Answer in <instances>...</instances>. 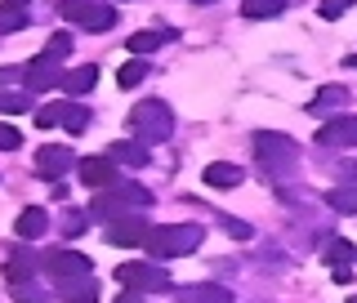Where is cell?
Masks as SVG:
<instances>
[{"label":"cell","mask_w":357,"mask_h":303,"mask_svg":"<svg viewBox=\"0 0 357 303\" xmlns=\"http://www.w3.org/2000/svg\"><path fill=\"white\" fill-rule=\"evenodd\" d=\"M22 27H27V14L14 5H0V31H22Z\"/></svg>","instance_id":"26"},{"label":"cell","mask_w":357,"mask_h":303,"mask_svg":"<svg viewBox=\"0 0 357 303\" xmlns=\"http://www.w3.org/2000/svg\"><path fill=\"white\" fill-rule=\"evenodd\" d=\"M5 5H14V9H22V5H27V0H5Z\"/></svg>","instance_id":"35"},{"label":"cell","mask_w":357,"mask_h":303,"mask_svg":"<svg viewBox=\"0 0 357 303\" xmlns=\"http://www.w3.org/2000/svg\"><path fill=\"white\" fill-rule=\"evenodd\" d=\"M76 174H81L85 187H112V183H121V178H116V161H112V156H85V161L76 165Z\"/></svg>","instance_id":"9"},{"label":"cell","mask_w":357,"mask_h":303,"mask_svg":"<svg viewBox=\"0 0 357 303\" xmlns=\"http://www.w3.org/2000/svg\"><path fill=\"white\" fill-rule=\"evenodd\" d=\"M340 174H344V183H357V161H344Z\"/></svg>","instance_id":"34"},{"label":"cell","mask_w":357,"mask_h":303,"mask_svg":"<svg viewBox=\"0 0 357 303\" xmlns=\"http://www.w3.org/2000/svg\"><path fill=\"white\" fill-rule=\"evenodd\" d=\"M282 9H286V0H241L245 18H277Z\"/></svg>","instance_id":"20"},{"label":"cell","mask_w":357,"mask_h":303,"mask_svg":"<svg viewBox=\"0 0 357 303\" xmlns=\"http://www.w3.org/2000/svg\"><path fill=\"white\" fill-rule=\"evenodd\" d=\"M143 205H152V192L143 183H112V187H103V192L94 196V219L116 223L126 215H139Z\"/></svg>","instance_id":"1"},{"label":"cell","mask_w":357,"mask_h":303,"mask_svg":"<svg viewBox=\"0 0 357 303\" xmlns=\"http://www.w3.org/2000/svg\"><path fill=\"white\" fill-rule=\"evenodd\" d=\"M326 205L340 210V215H357V187H335V192H326Z\"/></svg>","instance_id":"21"},{"label":"cell","mask_w":357,"mask_h":303,"mask_svg":"<svg viewBox=\"0 0 357 303\" xmlns=\"http://www.w3.org/2000/svg\"><path fill=\"white\" fill-rule=\"evenodd\" d=\"M45 272L59 277L63 295H76V286H85V281H89L94 263H89L85 254H76V250H50V254H45Z\"/></svg>","instance_id":"4"},{"label":"cell","mask_w":357,"mask_h":303,"mask_svg":"<svg viewBox=\"0 0 357 303\" xmlns=\"http://www.w3.org/2000/svg\"><path fill=\"white\" fill-rule=\"evenodd\" d=\"M81 228H85V215H67L63 219V232H67V237H76Z\"/></svg>","instance_id":"33"},{"label":"cell","mask_w":357,"mask_h":303,"mask_svg":"<svg viewBox=\"0 0 357 303\" xmlns=\"http://www.w3.org/2000/svg\"><path fill=\"white\" fill-rule=\"evenodd\" d=\"M76 165H81V161H76V152L63 148V143H45V148L36 152V174L50 178V183H54V178H63L67 170H76Z\"/></svg>","instance_id":"7"},{"label":"cell","mask_w":357,"mask_h":303,"mask_svg":"<svg viewBox=\"0 0 357 303\" xmlns=\"http://www.w3.org/2000/svg\"><path fill=\"white\" fill-rule=\"evenodd\" d=\"M14 299H18V303H50V295H45L40 286H27V281L14 286Z\"/></svg>","instance_id":"27"},{"label":"cell","mask_w":357,"mask_h":303,"mask_svg":"<svg viewBox=\"0 0 357 303\" xmlns=\"http://www.w3.org/2000/svg\"><path fill=\"white\" fill-rule=\"evenodd\" d=\"M165 40H174V27H156V31H134L130 36V54H152Z\"/></svg>","instance_id":"15"},{"label":"cell","mask_w":357,"mask_h":303,"mask_svg":"<svg viewBox=\"0 0 357 303\" xmlns=\"http://www.w3.org/2000/svg\"><path fill=\"white\" fill-rule=\"evenodd\" d=\"M255 156H259L268 170H286V165H295L299 148L286 139V134H255Z\"/></svg>","instance_id":"6"},{"label":"cell","mask_w":357,"mask_h":303,"mask_svg":"<svg viewBox=\"0 0 357 303\" xmlns=\"http://www.w3.org/2000/svg\"><path fill=\"white\" fill-rule=\"evenodd\" d=\"M22 148V134L14 130V125H5V121H0V152H18Z\"/></svg>","instance_id":"28"},{"label":"cell","mask_w":357,"mask_h":303,"mask_svg":"<svg viewBox=\"0 0 357 303\" xmlns=\"http://www.w3.org/2000/svg\"><path fill=\"white\" fill-rule=\"evenodd\" d=\"M321 148H357V116H335L317 134Z\"/></svg>","instance_id":"10"},{"label":"cell","mask_w":357,"mask_h":303,"mask_svg":"<svg viewBox=\"0 0 357 303\" xmlns=\"http://www.w3.org/2000/svg\"><path fill=\"white\" fill-rule=\"evenodd\" d=\"M59 125H67L72 134H81V130L89 125V111H85L81 103H63V121H59Z\"/></svg>","instance_id":"22"},{"label":"cell","mask_w":357,"mask_h":303,"mask_svg":"<svg viewBox=\"0 0 357 303\" xmlns=\"http://www.w3.org/2000/svg\"><path fill=\"white\" fill-rule=\"evenodd\" d=\"M121 303H139V299H134V295H121Z\"/></svg>","instance_id":"36"},{"label":"cell","mask_w":357,"mask_h":303,"mask_svg":"<svg viewBox=\"0 0 357 303\" xmlns=\"http://www.w3.org/2000/svg\"><path fill=\"white\" fill-rule=\"evenodd\" d=\"M45 228H50V215H45L40 205H27V210L18 215V223H14V232H18L22 241H40Z\"/></svg>","instance_id":"12"},{"label":"cell","mask_w":357,"mask_h":303,"mask_svg":"<svg viewBox=\"0 0 357 303\" xmlns=\"http://www.w3.org/2000/svg\"><path fill=\"white\" fill-rule=\"evenodd\" d=\"M130 130L139 134L143 143H165L174 134V111L161 103V98H143L130 111Z\"/></svg>","instance_id":"3"},{"label":"cell","mask_w":357,"mask_h":303,"mask_svg":"<svg viewBox=\"0 0 357 303\" xmlns=\"http://www.w3.org/2000/svg\"><path fill=\"white\" fill-rule=\"evenodd\" d=\"M89 9H94V0H59V14H63L67 22H76V27L85 22Z\"/></svg>","instance_id":"23"},{"label":"cell","mask_w":357,"mask_h":303,"mask_svg":"<svg viewBox=\"0 0 357 303\" xmlns=\"http://www.w3.org/2000/svg\"><path fill=\"white\" fill-rule=\"evenodd\" d=\"M197 5H210V0H197Z\"/></svg>","instance_id":"38"},{"label":"cell","mask_w":357,"mask_h":303,"mask_svg":"<svg viewBox=\"0 0 357 303\" xmlns=\"http://www.w3.org/2000/svg\"><path fill=\"white\" fill-rule=\"evenodd\" d=\"M206 183L223 187V192H228V187H241V170L228 165V161H215V165H206Z\"/></svg>","instance_id":"17"},{"label":"cell","mask_w":357,"mask_h":303,"mask_svg":"<svg viewBox=\"0 0 357 303\" xmlns=\"http://www.w3.org/2000/svg\"><path fill=\"white\" fill-rule=\"evenodd\" d=\"M344 103H349V89H340V85H321V89H317V98L308 103V111H312V116H326V111L344 107Z\"/></svg>","instance_id":"14"},{"label":"cell","mask_w":357,"mask_h":303,"mask_svg":"<svg viewBox=\"0 0 357 303\" xmlns=\"http://www.w3.org/2000/svg\"><path fill=\"white\" fill-rule=\"evenodd\" d=\"M178 299L183 303H232V290H223L215 281H206V286H188V290H178Z\"/></svg>","instance_id":"13"},{"label":"cell","mask_w":357,"mask_h":303,"mask_svg":"<svg viewBox=\"0 0 357 303\" xmlns=\"http://www.w3.org/2000/svg\"><path fill=\"white\" fill-rule=\"evenodd\" d=\"M353 303H357V295H353Z\"/></svg>","instance_id":"39"},{"label":"cell","mask_w":357,"mask_h":303,"mask_svg":"<svg viewBox=\"0 0 357 303\" xmlns=\"http://www.w3.org/2000/svg\"><path fill=\"white\" fill-rule=\"evenodd\" d=\"M201 241H206V232H201L197 223H165V228H152V237H148L143 250H148L152 259H183Z\"/></svg>","instance_id":"2"},{"label":"cell","mask_w":357,"mask_h":303,"mask_svg":"<svg viewBox=\"0 0 357 303\" xmlns=\"http://www.w3.org/2000/svg\"><path fill=\"white\" fill-rule=\"evenodd\" d=\"M0 111H9V116H14V111H27V98L22 94H0Z\"/></svg>","instance_id":"30"},{"label":"cell","mask_w":357,"mask_h":303,"mask_svg":"<svg viewBox=\"0 0 357 303\" xmlns=\"http://www.w3.org/2000/svg\"><path fill=\"white\" fill-rule=\"evenodd\" d=\"M67 49H72V36H67V31H59V36L50 40V49H45V54H50V59H63Z\"/></svg>","instance_id":"31"},{"label":"cell","mask_w":357,"mask_h":303,"mask_svg":"<svg viewBox=\"0 0 357 303\" xmlns=\"http://www.w3.org/2000/svg\"><path fill=\"white\" fill-rule=\"evenodd\" d=\"M143 76H148V63H126V67L116 72V85H121V89H134Z\"/></svg>","instance_id":"25"},{"label":"cell","mask_w":357,"mask_h":303,"mask_svg":"<svg viewBox=\"0 0 357 303\" xmlns=\"http://www.w3.org/2000/svg\"><path fill=\"white\" fill-rule=\"evenodd\" d=\"M81 27H85V31H107V27H116V9H112V5H94V9L85 14Z\"/></svg>","instance_id":"19"},{"label":"cell","mask_w":357,"mask_h":303,"mask_svg":"<svg viewBox=\"0 0 357 303\" xmlns=\"http://www.w3.org/2000/svg\"><path fill=\"white\" fill-rule=\"evenodd\" d=\"M148 237H152V223L143 215H126V219L107 223V241L121 245V250H130V245H148Z\"/></svg>","instance_id":"8"},{"label":"cell","mask_w":357,"mask_h":303,"mask_svg":"<svg viewBox=\"0 0 357 303\" xmlns=\"http://www.w3.org/2000/svg\"><path fill=\"white\" fill-rule=\"evenodd\" d=\"M321 254H326V263H335V267H344V263H353V259H357V250H353L349 241H331Z\"/></svg>","instance_id":"24"},{"label":"cell","mask_w":357,"mask_h":303,"mask_svg":"<svg viewBox=\"0 0 357 303\" xmlns=\"http://www.w3.org/2000/svg\"><path fill=\"white\" fill-rule=\"evenodd\" d=\"M59 121H63V103H50V107H40V111H36V125H40V130L59 125Z\"/></svg>","instance_id":"29"},{"label":"cell","mask_w":357,"mask_h":303,"mask_svg":"<svg viewBox=\"0 0 357 303\" xmlns=\"http://www.w3.org/2000/svg\"><path fill=\"white\" fill-rule=\"evenodd\" d=\"M112 161H121V165H148V148L143 143H130V139H121V143H112Z\"/></svg>","instance_id":"18"},{"label":"cell","mask_w":357,"mask_h":303,"mask_svg":"<svg viewBox=\"0 0 357 303\" xmlns=\"http://www.w3.org/2000/svg\"><path fill=\"white\" fill-rule=\"evenodd\" d=\"M94 85H98V67L94 63H85V67H76V72L63 76V89H67V94H89Z\"/></svg>","instance_id":"16"},{"label":"cell","mask_w":357,"mask_h":303,"mask_svg":"<svg viewBox=\"0 0 357 303\" xmlns=\"http://www.w3.org/2000/svg\"><path fill=\"white\" fill-rule=\"evenodd\" d=\"M349 5H353V0H321V18H340Z\"/></svg>","instance_id":"32"},{"label":"cell","mask_w":357,"mask_h":303,"mask_svg":"<svg viewBox=\"0 0 357 303\" xmlns=\"http://www.w3.org/2000/svg\"><path fill=\"white\" fill-rule=\"evenodd\" d=\"M349 67H357V54H349Z\"/></svg>","instance_id":"37"},{"label":"cell","mask_w":357,"mask_h":303,"mask_svg":"<svg viewBox=\"0 0 357 303\" xmlns=\"http://www.w3.org/2000/svg\"><path fill=\"white\" fill-rule=\"evenodd\" d=\"M116 281L134 290V295H165L170 290V272H161L156 263H121Z\"/></svg>","instance_id":"5"},{"label":"cell","mask_w":357,"mask_h":303,"mask_svg":"<svg viewBox=\"0 0 357 303\" xmlns=\"http://www.w3.org/2000/svg\"><path fill=\"white\" fill-rule=\"evenodd\" d=\"M22 76H27V89H54V85H63V72L54 67V59H50V54H40V59L31 63Z\"/></svg>","instance_id":"11"}]
</instances>
